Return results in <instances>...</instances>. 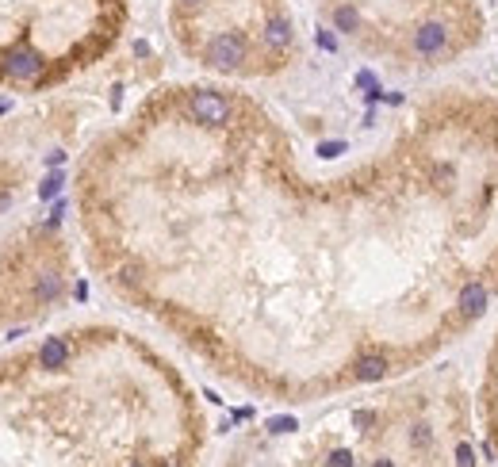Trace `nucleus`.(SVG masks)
<instances>
[{"label": "nucleus", "instance_id": "obj_1", "mask_svg": "<svg viewBox=\"0 0 498 467\" xmlns=\"http://www.w3.org/2000/svg\"><path fill=\"white\" fill-rule=\"evenodd\" d=\"M203 62L211 69H223V73H234L249 62V39L241 31H215L203 46Z\"/></svg>", "mask_w": 498, "mask_h": 467}, {"label": "nucleus", "instance_id": "obj_2", "mask_svg": "<svg viewBox=\"0 0 498 467\" xmlns=\"http://www.w3.org/2000/svg\"><path fill=\"white\" fill-rule=\"evenodd\" d=\"M50 69V57L39 46H12L4 54V77L19 84H39Z\"/></svg>", "mask_w": 498, "mask_h": 467}, {"label": "nucleus", "instance_id": "obj_3", "mask_svg": "<svg viewBox=\"0 0 498 467\" xmlns=\"http://www.w3.org/2000/svg\"><path fill=\"white\" fill-rule=\"evenodd\" d=\"M188 115L196 119V123L219 131V127L230 123L234 104L223 96V92H215V89H196V92H188Z\"/></svg>", "mask_w": 498, "mask_h": 467}, {"label": "nucleus", "instance_id": "obj_4", "mask_svg": "<svg viewBox=\"0 0 498 467\" xmlns=\"http://www.w3.org/2000/svg\"><path fill=\"white\" fill-rule=\"evenodd\" d=\"M69 360H73V349H69L66 337H46V341L39 345V364H42L46 372L69 368Z\"/></svg>", "mask_w": 498, "mask_h": 467}, {"label": "nucleus", "instance_id": "obj_5", "mask_svg": "<svg viewBox=\"0 0 498 467\" xmlns=\"http://www.w3.org/2000/svg\"><path fill=\"white\" fill-rule=\"evenodd\" d=\"M387 372H391V360L383 353H365V356H357V364H353L357 383H380Z\"/></svg>", "mask_w": 498, "mask_h": 467}, {"label": "nucleus", "instance_id": "obj_6", "mask_svg": "<svg viewBox=\"0 0 498 467\" xmlns=\"http://www.w3.org/2000/svg\"><path fill=\"white\" fill-rule=\"evenodd\" d=\"M58 295H62V276H58V272H42L39 284H35V303L50 306Z\"/></svg>", "mask_w": 498, "mask_h": 467}, {"label": "nucleus", "instance_id": "obj_7", "mask_svg": "<svg viewBox=\"0 0 498 467\" xmlns=\"http://www.w3.org/2000/svg\"><path fill=\"white\" fill-rule=\"evenodd\" d=\"M410 444H414V448H430L433 444V429L425 425V421H418V425H410Z\"/></svg>", "mask_w": 498, "mask_h": 467}, {"label": "nucleus", "instance_id": "obj_8", "mask_svg": "<svg viewBox=\"0 0 498 467\" xmlns=\"http://www.w3.org/2000/svg\"><path fill=\"white\" fill-rule=\"evenodd\" d=\"M62 184H66V176H62V172H50L46 181L39 184V199H54L62 192Z\"/></svg>", "mask_w": 498, "mask_h": 467}, {"label": "nucleus", "instance_id": "obj_9", "mask_svg": "<svg viewBox=\"0 0 498 467\" xmlns=\"http://www.w3.org/2000/svg\"><path fill=\"white\" fill-rule=\"evenodd\" d=\"M326 467H357V456L349 448H333L330 456H326Z\"/></svg>", "mask_w": 498, "mask_h": 467}, {"label": "nucleus", "instance_id": "obj_10", "mask_svg": "<svg viewBox=\"0 0 498 467\" xmlns=\"http://www.w3.org/2000/svg\"><path fill=\"white\" fill-rule=\"evenodd\" d=\"M456 467H475V452H472V444H456Z\"/></svg>", "mask_w": 498, "mask_h": 467}, {"label": "nucleus", "instance_id": "obj_11", "mask_svg": "<svg viewBox=\"0 0 498 467\" xmlns=\"http://www.w3.org/2000/svg\"><path fill=\"white\" fill-rule=\"evenodd\" d=\"M295 429V418H273L268 421V433H291Z\"/></svg>", "mask_w": 498, "mask_h": 467}, {"label": "nucleus", "instance_id": "obj_12", "mask_svg": "<svg viewBox=\"0 0 498 467\" xmlns=\"http://www.w3.org/2000/svg\"><path fill=\"white\" fill-rule=\"evenodd\" d=\"M372 421H376L372 410H357V414H353V425H357V429H368Z\"/></svg>", "mask_w": 498, "mask_h": 467}, {"label": "nucleus", "instance_id": "obj_13", "mask_svg": "<svg viewBox=\"0 0 498 467\" xmlns=\"http://www.w3.org/2000/svg\"><path fill=\"white\" fill-rule=\"evenodd\" d=\"M372 467H395V459H387V456H380V459H376V464Z\"/></svg>", "mask_w": 498, "mask_h": 467}, {"label": "nucleus", "instance_id": "obj_14", "mask_svg": "<svg viewBox=\"0 0 498 467\" xmlns=\"http://www.w3.org/2000/svg\"><path fill=\"white\" fill-rule=\"evenodd\" d=\"M127 467H142V464H127Z\"/></svg>", "mask_w": 498, "mask_h": 467}]
</instances>
